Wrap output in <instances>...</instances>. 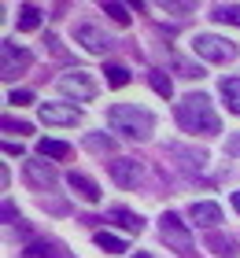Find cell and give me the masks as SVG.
Returning a JSON list of instances; mask_svg holds the SVG:
<instances>
[{
	"label": "cell",
	"mask_w": 240,
	"mask_h": 258,
	"mask_svg": "<svg viewBox=\"0 0 240 258\" xmlns=\"http://www.w3.org/2000/svg\"><path fill=\"white\" fill-rule=\"evenodd\" d=\"M177 122H181L185 133H203V137L222 133V122H218V114H214L211 100L203 92H192V96H185L177 103Z\"/></svg>",
	"instance_id": "1"
},
{
	"label": "cell",
	"mask_w": 240,
	"mask_h": 258,
	"mask_svg": "<svg viewBox=\"0 0 240 258\" xmlns=\"http://www.w3.org/2000/svg\"><path fill=\"white\" fill-rule=\"evenodd\" d=\"M107 125L133 140H148L155 129V114L137 107V103H115V107H107Z\"/></svg>",
	"instance_id": "2"
},
{
	"label": "cell",
	"mask_w": 240,
	"mask_h": 258,
	"mask_svg": "<svg viewBox=\"0 0 240 258\" xmlns=\"http://www.w3.org/2000/svg\"><path fill=\"white\" fill-rule=\"evenodd\" d=\"M192 52L207 63H233L236 59V44L218 37V33H196L192 37Z\"/></svg>",
	"instance_id": "3"
},
{
	"label": "cell",
	"mask_w": 240,
	"mask_h": 258,
	"mask_svg": "<svg viewBox=\"0 0 240 258\" xmlns=\"http://www.w3.org/2000/svg\"><path fill=\"white\" fill-rule=\"evenodd\" d=\"M56 85H59V92L70 96V100H81V103L96 100V81L85 74V70H67V74H59Z\"/></svg>",
	"instance_id": "4"
},
{
	"label": "cell",
	"mask_w": 240,
	"mask_h": 258,
	"mask_svg": "<svg viewBox=\"0 0 240 258\" xmlns=\"http://www.w3.org/2000/svg\"><path fill=\"white\" fill-rule=\"evenodd\" d=\"M22 173H26V184H30V188H41V192H48V188H52V184L59 181L56 166H52V162H44L41 155L22 162Z\"/></svg>",
	"instance_id": "5"
},
{
	"label": "cell",
	"mask_w": 240,
	"mask_h": 258,
	"mask_svg": "<svg viewBox=\"0 0 240 258\" xmlns=\"http://www.w3.org/2000/svg\"><path fill=\"white\" fill-rule=\"evenodd\" d=\"M107 170H111V181L118 184V188H137V181L144 177L140 162L137 159H126V155H118L115 162H107Z\"/></svg>",
	"instance_id": "6"
},
{
	"label": "cell",
	"mask_w": 240,
	"mask_h": 258,
	"mask_svg": "<svg viewBox=\"0 0 240 258\" xmlns=\"http://www.w3.org/2000/svg\"><path fill=\"white\" fill-rule=\"evenodd\" d=\"M159 232H163V240H166V243H174L177 251H188V247H192V236H188L185 221L177 218V214H170V210H166V214L159 218Z\"/></svg>",
	"instance_id": "7"
},
{
	"label": "cell",
	"mask_w": 240,
	"mask_h": 258,
	"mask_svg": "<svg viewBox=\"0 0 240 258\" xmlns=\"http://www.w3.org/2000/svg\"><path fill=\"white\" fill-rule=\"evenodd\" d=\"M0 55H4V63H0V74L4 78H15V74H22V70L30 67V52L19 48V44H11V41L0 44Z\"/></svg>",
	"instance_id": "8"
},
{
	"label": "cell",
	"mask_w": 240,
	"mask_h": 258,
	"mask_svg": "<svg viewBox=\"0 0 240 258\" xmlns=\"http://www.w3.org/2000/svg\"><path fill=\"white\" fill-rule=\"evenodd\" d=\"M81 111L74 103H41V122L44 125H78Z\"/></svg>",
	"instance_id": "9"
},
{
	"label": "cell",
	"mask_w": 240,
	"mask_h": 258,
	"mask_svg": "<svg viewBox=\"0 0 240 258\" xmlns=\"http://www.w3.org/2000/svg\"><path fill=\"white\" fill-rule=\"evenodd\" d=\"M74 41H78L85 52H92V55H104V52L115 44L104 30H96V26H78V30H74Z\"/></svg>",
	"instance_id": "10"
},
{
	"label": "cell",
	"mask_w": 240,
	"mask_h": 258,
	"mask_svg": "<svg viewBox=\"0 0 240 258\" xmlns=\"http://www.w3.org/2000/svg\"><path fill=\"white\" fill-rule=\"evenodd\" d=\"M188 218L196 221L200 229H211V232H214V225L222 221V207H218V203H211V199H200V203H192V207H188Z\"/></svg>",
	"instance_id": "11"
},
{
	"label": "cell",
	"mask_w": 240,
	"mask_h": 258,
	"mask_svg": "<svg viewBox=\"0 0 240 258\" xmlns=\"http://www.w3.org/2000/svg\"><path fill=\"white\" fill-rule=\"evenodd\" d=\"M22 258H70V254H67V247L59 240H30Z\"/></svg>",
	"instance_id": "12"
},
{
	"label": "cell",
	"mask_w": 240,
	"mask_h": 258,
	"mask_svg": "<svg viewBox=\"0 0 240 258\" xmlns=\"http://www.w3.org/2000/svg\"><path fill=\"white\" fill-rule=\"evenodd\" d=\"M67 184H70V188H74L81 199H85V203H100V184H96L92 177H85V173H67Z\"/></svg>",
	"instance_id": "13"
},
{
	"label": "cell",
	"mask_w": 240,
	"mask_h": 258,
	"mask_svg": "<svg viewBox=\"0 0 240 258\" xmlns=\"http://www.w3.org/2000/svg\"><path fill=\"white\" fill-rule=\"evenodd\" d=\"M107 221H118L126 232H140L144 229V218L133 214V210H126V207H111V210H107Z\"/></svg>",
	"instance_id": "14"
},
{
	"label": "cell",
	"mask_w": 240,
	"mask_h": 258,
	"mask_svg": "<svg viewBox=\"0 0 240 258\" xmlns=\"http://www.w3.org/2000/svg\"><path fill=\"white\" fill-rule=\"evenodd\" d=\"M207 247L218 254V258H236V240H233V236H222V232H211V236H207Z\"/></svg>",
	"instance_id": "15"
},
{
	"label": "cell",
	"mask_w": 240,
	"mask_h": 258,
	"mask_svg": "<svg viewBox=\"0 0 240 258\" xmlns=\"http://www.w3.org/2000/svg\"><path fill=\"white\" fill-rule=\"evenodd\" d=\"M92 243H96L100 251H107V254H122V251H129L126 240L115 236V232H92Z\"/></svg>",
	"instance_id": "16"
},
{
	"label": "cell",
	"mask_w": 240,
	"mask_h": 258,
	"mask_svg": "<svg viewBox=\"0 0 240 258\" xmlns=\"http://www.w3.org/2000/svg\"><path fill=\"white\" fill-rule=\"evenodd\" d=\"M222 100L233 114H240V78H222Z\"/></svg>",
	"instance_id": "17"
},
{
	"label": "cell",
	"mask_w": 240,
	"mask_h": 258,
	"mask_svg": "<svg viewBox=\"0 0 240 258\" xmlns=\"http://www.w3.org/2000/svg\"><path fill=\"white\" fill-rule=\"evenodd\" d=\"M37 26H41V8L37 4H22L19 8V30L30 33V30H37Z\"/></svg>",
	"instance_id": "18"
},
{
	"label": "cell",
	"mask_w": 240,
	"mask_h": 258,
	"mask_svg": "<svg viewBox=\"0 0 240 258\" xmlns=\"http://www.w3.org/2000/svg\"><path fill=\"white\" fill-rule=\"evenodd\" d=\"M37 155H41V159H67V155H70V144H67V140H41V144H37Z\"/></svg>",
	"instance_id": "19"
},
{
	"label": "cell",
	"mask_w": 240,
	"mask_h": 258,
	"mask_svg": "<svg viewBox=\"0 0 240 258\" xmlns=\"http://www.w3.org/2000/svg\"><path fill=\"white\" fill-rule=\"evenodd\" d=\"M211 19L214 22H229V26H240V4H214Z\"/></svg>",
	"instance_id": "20"
},
{
	"label": "cell",
	"mask_w": 240,
	"mask_h": 258,
	"mask_svg": "<svg viewBox=\"0 0 240 258\" xmlns=\"http://www.w3.org/2000/svg\"><path fill=\"white\" fill-rule=\"evenodd\" d=\"M166 151H170V155H181L188 170H200L203 162H207V155H203V151H188V148H181V144H170Z\"/></svg>",
	"instance_id": "21"
},
{
	"label": "cell",
	"mask_w": 240,
	"mask_h": 258,
	"mask_svg": "<svg viewBox=\"0 0 240 258\" xmlns=\"http://www.w3.org/2000/svg\"><path fill=\"white\" fill-rule=\"evenodd\" d=\"M85 148L96 151V155H111V151H115V140L107 137V133H89V137H85Z\"/></svg>",
	"instance_id": "22"
},
{
	"label": "cell",
	"mask_w": 240,
	"mask_h": 258,
	"mask_svg": "<svg viewBox=\"0 0 240 258\" xmlns=\"http://www.w3.org/2000/svg\"><path fill=\"white\" fill-rule=\"evenodd\" d=\"M104 74H107V85H115V89L129 85V70H126L122 63H107V67H104Z\"/></svg>",
	"instance_id": "23"
},
{
	"label": "cell",
	"mask_w": 240,
	"mask_h": 258,
	"mask_svg": "<svg viewBox=\"0 0 240 258\" xmlns=\"http://www.w3.org/2000/svg\"><path fill=\"white\" fill-rule=\"evenodd\" d=\"M148 81H152V89L159 92V96H170V92H174V85H170V78H166L163 70H152V74H148Z\"/></svg>",
	"instance_id": "24"
},
{
	"label": "cell",
	"mask_w": 240,
	"mask_h": 258,
	"mask_svg": "<svg viewBox=\"0 0 240 258\" xmlns=\"http://www.w3.org/2000/svg\"><path fill=\"white\" fill-rule=\"evenodd\" d=\"M104 11L118 22V26H126V22H129V8L126 4H104Z\"/></svg>",
	"instance_id": "25"
},
{
	"label": "cell",
	"mask_w": 240,
	"mask_h": 258,
	"mask_svg": "<svg viewBox=\"0 0 240 258\" xmlns=\"http://www.w3.org/2000/svg\"><path fill=\"white\" fill-rule=\"evenodd\" d=\"M8 103L26 107V103H33V92H30V89H11V92H8Z\"/></svg>",
	"instance_id": "26"
},
{
	"label": "cell",
	"mask_w": 240,
	"mask_h": 258,
	"mask_svg": "<svg viewBox=\"0 0 240 258\" xmlns=\"http://www.w3.org/2000/svg\"><path fill=\"white\" fill-rule=\"evenodd\" d=\"M4 129H8V133H33V125H30V122H15L11 114L4 118Z\"/></svg>",
	"instance_id": "27"
},
{
	"label": "cell",
	"mask_w": 240,
	"mask_h": 258,
	"mask_svg": "<svg viewBox=\"0 0 240 258\" xmlns=\"http://www.w3.org/2000/svg\"><path fill=\"white\" fill-rule=\"evenodd\" d=\"M174 67L181 70V78H203V70H200V67H192V63H185V59H174Z\"/></svg>",
	"instance_id": "28"
},
{
	"label": "cell",
	"mask_w": 240,
	"mask_h": 258,
	"mask_svg": "<svg viewBox=\"0 0 240 258\" xmlns=\"http://www.w3.org/2000/svg\"><path fill=\"white\" fill-rule=\"evenodd\" d=\"M4 221H8V225H19V210H15V203H11V199H4Z\"/></svg>",
	"instance_id": "29"
},
{
	"label": "cell",
	"mask_w": 240,
	"mask_h": 258,
	"mask_svg": "<svg viewBox=\"0 0 240 258\" xmlns=\"http://www.w3.org/2000/svg\"><path fill=\"white\" fill-rule=\"evenodd\" d=\"M225 151H229V155H240V133H233L229 140H225Z\"/></svg>",
	"instance_id": "30"
},
{
	"label": "cell",
	"mask_w": 240,
	"mask_h": 258,
	"mask_svg": "<svg viewBox=\"0 0 240 258\" xmlns=\"http://www.w3.org/2000/svg\"><path fill=\"white\" fill-rule=\"evenodd\" d=\"M166 11H174V15H185V11H192V8H196V4H163Z\"/></svg>",
	"instance_id": "31"
},
{
	"label": "cell",
	"mask_w": 240,
	"mask_h": 258,
	"mask_svg": "<svg viewBox=\"0 0 240 258\" xmlns=\"http://www.w3.org/2000/svg\"><path fill=\"white\" fill-rule=\"evenodd\" d=\"M4 155H22V144H11V140H8V144H4Z\"/></svg>",
	"instance_id": "32"
},
{
	"label": "cell",
	"mask_w": 240,
	"mask_h": 258,
	"mask_svg": "<svg viewBox=\"0 0 240 258\" xmlns=\"http://www.w3.org/2000/svg\"><path fill=\"white\" fill-rule=\"evenodd\" d=\"M133 258H155V254H148V251H137V254H133Z\"/></svg>",
	"instance_id": "33"
},
{
	"label": "cell",
	"mask_w": 240,
	"mask_h": 258,
	"mask_svg": "<svg viewBox=\"0 0 240 258\" xmlns=\"http://www.w3.org/2000/svg\"><path fill=\"white\" fill-rule=\"evenodd\" d=\"M233 207H236V210H240V192H233Z\"/></svg>",
	"instance_id": "34"
}]
</instances>
